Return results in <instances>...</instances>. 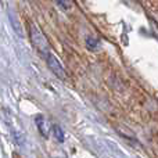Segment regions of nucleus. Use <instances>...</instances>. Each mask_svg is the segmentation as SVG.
I'll list each match as a JSON object with an SVG mask.
<instances>
[{
    "mask_svg": "<svg viewBox=\"0 0 158 158\" xmlns=\"http://www.w3.org/2000/svg\"><path fill=\"white\" fill-rule=\"evenodd\" d=\"M28 35H29L31 43L33 44V47H35L42 56L47 57V56L50 54V44H49V42H47L46 36L43 35V32L38 28V25L31 22L29 27H28Z\"/></svg>",
    "mask_w": 158,
    "mask_h": 158,
    "instance_id": "1",
    "label": "nucleus"
},
{
    "mask_svg": "<svg viewBox=\"0 0 158 158\" xmlns=\"http://www.w3.org/2000/svg\"><path fill=\"white\" fill-rule=\"evenodd\" d=\"M46 63H47V67H49V69L58 79H67V71H65V68H64L63 64H61L60 61L57 60V57H56L53 53H50V54L46 57Z\"/></svg>",
    "mask_w": 158,
    "mask_h": 158,
    "instance_id": "2",
    "label": "nucleus"
},
{
    "mask_svg": "<svg viewBox=\"0 0 158 158\" xmlns=\"http://www.w3.org/2000/svg\"><path fill=\"white\" fill-rule=\"evenodd\" d=\"M35 123H36V126H38L42 136L49 137V131H47V128H46V119H44L43 115H38V117L35 118Z\"/></svg>",
    "mask_w": 158,
    "mask_h": 158,
    "instance_id": "3",
    "label": "nucleus"
},
{
    "mask_svg": "<svg viewBox=\"0 0 158 158\" xmlns=\"http://www.w3.org/2000/svg\"><path fill=\"white\" fill-rule=\"evenodd\" d=\"M10 21H11V25H13L14 31H15L17 33H18L19 36H22V28H21V24H19L18 18H17V15H14L13 11H10Z\"/></svg>",
    "mask_w": 158,
    "mask_h": 158,
    "instance_id": "4",
    "label": "nucleus"
},
{
    "mask_svg": "<svg viewBox=\"0 0 158 158\" xmlns=\"http://www.w3.org/2000/svg\"><path fill=\"white\" fill-rule=\"evenodd\" d=\"M52 132H53V135H54V137H56V140H57V142L64 143L65 136H64V132H63V129H61L60 126H58V125H53L52 126Z\"/></svg>",
    "mask_w": 158,
    "mask_h": 158,
    "instance_id": "5",
    "label": "nucleus"
},
{
    "mask_svg": "<svg viewBox=\"0 0 158 158\" xmlns=\"http://www.w3.org/2000/svg\"><path fill=\"white\" fill-rule=\"evenodd\" d=\"M86 47L89 50H97L100 47V40L93 36H87L86 38Z\"/></svg>",
    "mask_w": 158,
    "mask_h": 158,
    "instance_id": "6",
    "label": "nucleus"
},
{
    "mask_svg": "<svg viewBox=\"0 0 158 158\" xmlns=\"http://www.w3.org/2000/svg\"><path fill=\"white\" fill-rule=\"evenodd\" d=\"M56 4L63 7L64 10H69V7H72V3L71 2H67V0H60V2H56Z\"/></svg>",
    "mask_w": 158,
    "mask_h": 158,
    "instance_id": "7",
    "label": "nucleus"
},
{
    "mask_svg": "<svg viewBox=\"0 0 158 158\" xmlns=\"http://www.w3.org/2000/svg\"><path fill=\"white\" fill-rule=\"evenodd\" d=\"M13 158H22V157L19 156L18 153H15V151H14V153H13Z\"/></svg>",
    "mask_w": 158,
    "mask_h": 158,
    "instance_id": "8",
    "label": "nucleus"
}]
</instances>
